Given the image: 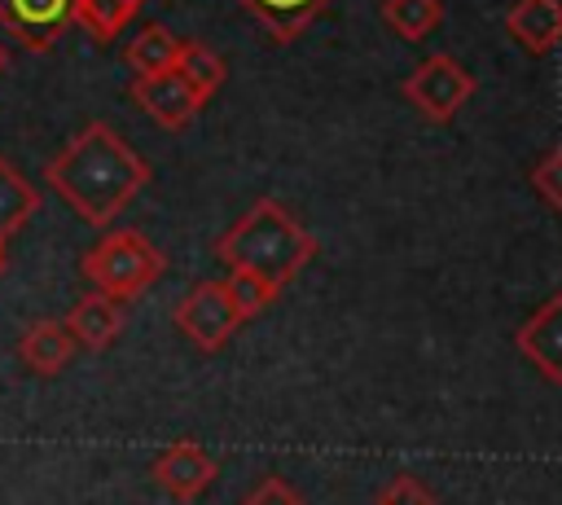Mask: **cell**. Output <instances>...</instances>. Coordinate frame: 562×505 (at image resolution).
Wrapping results in <instances>:
<instances>
[{"label":"cell","instance_id":"cell-1","mask_svg":"<svg viewBox=\"0 0 562 505\" xmlns=\"http://www.w3.org/2000/svg\"><path fill=\"white\" fill-rule=\"evenodd\" d=\"M48 189L88 224L105 228L149 184V162L105 123H83L44 167Z\"/></svg>","mask_w":562,"mask_h":505},{"label":"cell","instance_id":"cell-2","mask_svg":"<svg viewBox=\"0 0 562 505\" xmlns=\"http://www.w3.org/2000/svg\"><path fill=\"white\" fill-rule=\"evenodd\" d=\"M215 255L228 272H250L281 294V285L316 259V237L281 202L259 198L241 220H233L228 233H220Z\"/></svg>","mask_w":562,"mask_h":505},{"label":"cell","instance_id":"cell-3","mask_svg":"<svg viewBox=\"0 0 562 505\" xmlns=\"http://www.w3.org/2000/svg\"><path fill=\"white\" fill-rule=\"evenodd\" d=\"M162 268H167L162 250H158L145 233H136V228H114V233H105V237H101L97 246H88L83 259H79V272L88 277V285H92L97 294L119 299V303L140 299V294L162 277Z\"/></svg>","mask_w":562,"mask_h":505},{"label":"cell","instance_id":"cell-4","mask_svg":"<svg viewBox=\"0 0 562 505\" xmlns=\"http://www.w3.org/2000/svg\"><path fill=\"white\" fill-rule=\"evenodd\" d=\"M171 321H176V329H180L198 351H206V356L220 351V347H228V338L246 325V316H241V307L233 303V294H228L224 281H198V285L176 303Z\"/></svg>","mask_w":562,"mask_h":505},{"label":"cell","instance_id":"cell-5","mask_svg":"<svg viewBox=\"0 0 562 505\" xmlns=\"http://www.w3.org/2000/svg\"><path fill=\"white\" fill-rule=\"evenodd\" d=\"M470 92H474V75H470L457 57H448V53L426 57V61L404 79V97H408L430 123H448V119L470 101Z\"/></svg>","mask_w":562,"mask_h":505},{"label":"cell","instance_id":"cell-6","mask_svg":"<svg viewBox=\"0 0 562 505\" xmlns=\"http://www.w3.org/2000/svg\"><path fill=\"white\" fill-rule=\"evenodd\" d=\"M220 465L198 439H176L149 461V479L171 496V501H198L215 483Z\"/></svg>","mask_w":562,"mask_h":505},{"label":"cell","instance_id":"cell-7","mask_svg":"<svg viewBox=\"0 0 562 505\" xmlns=\"http://www.w3.org/2000/svg\"><path fill=\"white\" fill-rule=\"evenodd\" d=\"M0 26L31 53H48L75 26V0H0Z\"/></svg>","mask_w":562,"mask_h":505},{"label":"cell","instance_id":"cell-8","mask_svg":"<svg viewBox=\"0 0 562 505\" xmlns=\"http://www.w3.org/2000/svg\"><path fill=\"white\" fill-rule=\"evenodd\" d=\"M518 351L536 364V373L553 386H562V290L549 294L514 334Z\"/></svg>","mask_w":562,"mask_h":505},{"label":"cell","instance_id":"cell-9","mask_svg":"<svg viewBox=\"0 0 562 505\" xmlns=\"http://www.w3.org/2000/svg\"><path fill=\"white\" fill-rule=\"evenodd\" d=\"M132 97H136V105H140L158 127H167V132L189 127V119L202 110V97H198L176 70L154 75V79H132Z\"/></svg>","mask_w":562,"mask_h":505},{"label":"cell","instance_id":"cell-10","mask_svg":"<svg viewBox=\"0 0 562 505\" xmlns=\"http://www.w3.org/2000/svg\"><path fill=\"white\" fill-rule=\"evenodd\" d=\"M123 325H127L123 303L110 299V294H97V290L83 294V299L70 307V316H66V329H70L75 347H88V351H105V347L123 334Z\"/></svg>","mask_w":562,"mask_h":505},{"label":"cell","instance_id":"cell-11","mask_svg":"<svg viewBox=\"0 0 562 505\" xmlns=\"http://www.w3.org/2000/svg\"><path fill=\"white\" fill-rule=\"evenodd\" d=\"M70 356H75V338H70L66 321L44 316V321L26 325L22 338H18V360H22L31 373H40V378L61 373V369L70 364Z\"/></svg>","mask_w":562,"mask_h":505},{"label":"cell","instance_id":"cell-12","mask_svg":"<svg viewBox=\"0 0 562 505\" xmlns=\"http://www.w3.org/2000/svg\"><path fill=\"white\" fill-rule=\"evenodd\" d=\"M505 31L527 53H553L562 44V0H518L505 13Z\"/></svg>","mask_w":562,"mask_h":505},{"label":"cell","instance_id":"cell-13","mask_svg":"<svg viewBox=\"0 0 562 505\" xmlns=\"http://www.w3.org/2000/svg\"><path fill=\"white\" fill-rule=\"evenodd\" d=\"M268 35L277 40H299L334 0H237Z\"/></svg>","mask_w":562,"mask_h":505},{"label":"cell","instance_id":"cell-14","mask_svg":"<svg viewBox=\"0 0 562 505\" xmlns=\"http://www.w3.org/2000/svg\"><path fill=\"white\" fill-rule=\"evenodd\" d=\"M35 211H40L35 184H31L9 158H0V246H4L13 233H22Z\"/></svg>","mask_w":562,"mask_h":505},{"label":"cell","instance_id":"cell-15","mask_svg":"<svg viewBox=\"0 0 562 505\" xmlns=\"http://www.w3.org/2000/svg\"><path fill=\"white\" fill-rule=\"evenodd\" d=\"M180 44L162 22H149L132 44H127V66L136 79H154V75H167L176 70V57H180Z\"/></svg>","mask_w":562,"mask_h":505},{"label":"cell","instance_id":"cell-16","mask_svg":"<svg viewBox=\"0 0 562 505\" xmlns=\"http://www.w3.org/2000/svg\"><path fill=\"white\" fill-rule=\"evenodd\" d=\"M176 75H180L202 101H211V97L224 88L228 66H224V57H220L211 44H202V40H184V44H180V57H176Z\"/></svg>","mask_w":562,"mask_h":505},{"label":"cell","instance_id":"cell-17","mask_svg":"<svg viewBox=\"0 0 562 505\" xmlns=\"http://www.w3.org/2000/svg\"><path fill=\"white\" fill-rule=\"evenodd\" d=\"M382 22L400 40H426L443 22V4L439 0H382Z\"/></svg>","mask_w":562,"mask_h":505},{"label":"cell","instance_id":"cell-18","mask_svg":"<svg viewBox=\"0 0 562 505\" xmlns=\"http://www.w3.org/2000/svg\"><path fill=\"white\" fill-rule=\"evenodd\" d=\"M145 0H75V22L92 40H114L140 9Z\"/></svg>","mask_w":562,"mask_h":505},{"label":"cell","instance_id":"cell-19","mask_svg":"<svg viewBox=\"0 0 562 505\" xmlns=\"http://www.w3.org/2000/svg\"><path fill=\"white\" fill-rule=\"evenodd\" d=\"M224 285H228V294H233V303L241 307V316H246V321H250V316H259V312L277 299V290H272L268 281L250 277V272H228V277H224Z\"/></svg>","mask_w":562,"mask_h":505},{"label":"cell","instance_id":"cell-20","mask_svg":"<svg viewBox=\"0 0 562 505\" xmlns=\"http://www.w3.org/2000/svg\"><path fill=\"white\" fill-rule=\"evenodd\" d=\"M531 189L544 206L562 211V145H553L549 154H540V162L531 167Z\"/></svg>","mask_w":562,"mask_h":505},{"label":"cell","instance_id":"cell-21","mask_svg":"<svg viewBox=\"0 0 562 505\" xmlns=\"http://www.w3.org/2000/svg\"><path fill=\"white\" fill-rule=\"evenodd\" d=\"M237 505H307L299 492H294V483H285L281 474H263Z\"/></svg>","mask_w":562,"mask_h":505},{"label":"cell","instance_id":"cell-22","mask_svg":"<svg viewBox=\"0 0 562 505\" xmlns=\"http://www.w3.org/2000/svg\"><path fill=\"white\" fill-rule=\"evenodd\" d=\"M378 505H435V492L422 479H413V474H395L378 492Z\"/></svg>","mask_w":562,"mask_h":505},{"label":"cell","instance_id":"cell-23","mask_svg":"<svg viewBox=\"0 0 562 505\" xmlns=\"http://www.w3.org/2000/svg\"><path fill=\"white\" fill-rule=\"evenodd\" d=\"M4 66H9V48L0 44V75H4Z\"/></svg>","mask_w":562,"mask_h":505},{"label":"cell","instance_id":"cell-24","mask_svg":"<svg viewBox=\"0 0 562 505\" xmlns=\"http://www.w3.org/2000/svg\"><path fill=\"white\" fill-rule=\"evenodd\" d=\"M4 268H9V255H4V246H0V272H4Z\"/></svg>","mask_w":562,"mask_h":505}]
</instances>
